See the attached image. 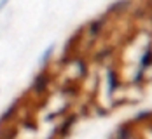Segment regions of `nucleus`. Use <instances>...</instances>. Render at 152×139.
I'll return each mask as SVG.
<instances>
[{
    "mask_svg": "<svg viewBox=\"0 0 152 139\" xmlns=\"http://www.w3.org/2000/svg\"><path fill=\"white\" fill-rule=\"evenodd\" d=\"M5 4H7V0H2V2H0V9H2V7H4Z\"/></svg>",
    "mask_w": 152,
    "mask_h": 139,
    "instance_id": "obj_1",
    "label": "nucleus"
}]
</instances>
